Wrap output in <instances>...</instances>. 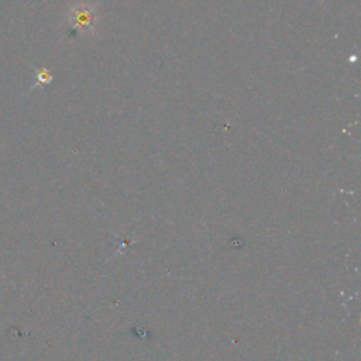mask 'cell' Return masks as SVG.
<instances>
[{"mask_svg":"<svg viewBox=\"0 0 361 361\" xmlns=\"http://www.w3.org/2000/svg\"><path fill=\"white\" fill-rule=\"evenodd\" d=\"M99 21L96 4H87V3H79L75 4L68 14V23L69 25L80 32V34H93L96 31Z\"/></svg>","mask_w":361,"mask_h":361,"instance_id":"obj_1","label":"cell"},{"mask_svg":"<svg viewBox=\"0 0 361 361\" xmlns=\"http://www.w3.org/2000/svg\"><path fill=\"white\" fill-rule=\"evenodd\" d=\"M52 75L47 71V69H35V83L30 87V90L38 87V86H44L52 82Z\"/></svg>","mask_w":361,"mask_h":361,"instance_id":"obj_2","label":"cell"}]
</instances>
